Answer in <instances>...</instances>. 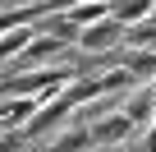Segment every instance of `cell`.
Returning a JSON list of instances; mask_svg holds the SVG:
<instances>
[{"instance_id":"6da1fadb","label":"cell","mask_w":156,"mask_h":152,"mask_svg":"<svg viewBox=\"0 0 156 152\" xmlns=\"http://www.w3.org/2000/svg\"><path fill=\"white\" fill-rule=\"evenodd\" d=\"M115 46H124V28L115 23V19H106V23H92V28H83V37H78V51L83 55H110Z\"/></svg>"},{"instance_id":"7a4b0ae2","label":"cell","mask_w":156,"mask_h":152,"mask_svg":"<svg viewBox=\"0 0 156 152\" xmlns=\"http://www.w3.org/2000/svg\"><path fill=\"white\" fill-rule=\"evenodd\" d=\"M73 111H78V106H73V102H69L64 92H60V97H51V102H46V106H41V111L32 115V120H28V129H23V138H41V134H51V129H60V124H64V120H69Z\"/></svg>"},{"instance_id":"3957f363","label":"cell","mask_w":156,"mask_h":152,"mask_svg":"<svg viewBox=\"0 0 156 152\" xmlns=\"http://www.w3.org/2000/svg\"><path fill=\"white\" fill-rule=\"evenodd\" d=\"M129 134H133V124H129V115H124V111L92 120V147H115V143H129Z\"/></svg>"},{"instance_id":"277c9868","label":"cell","mask_w":156,"mask_h":152,"mask_svg":"<svg viewBox=\"0 0 156 152\" xmlns=\"http://www.w3.org/2000/svg\"><path fill=\"white\" fill-rule=\"evenodd\" d=\"M51 14V5H5L0 9V37H9L19 28H32V19Z\"/></svg>"},{"instance_id":"5b68a950","label":"cell","mask_w":156,"mask_h":152,"mask_svg":"<svg viewBox=\"0 0 156 152\" xmlns=\"http://www.w3.org/2000/svg\"><path fill=\"white\" fill-rule=\"evenodd\" d=\"M110 14H115V5H106V0H87V5H69V9H64V19H69L78 32L92 28V23H106Z\"/></svg>"},{"instance_id":"8992f818","label":"cell","mask_w":156,"mask_h":152,"mask_svg":"<svg viewBox=\"0 0 156 152\" xmlns=\"http://www.w3.org/2000/svg\"><path fill=\"white\" fill-rule=\"evenodd\" d=\"M151 111H156V88H133V97L124 102L129 124H133V129H138V124H147V129H151Z\"/></svg>"},{"instance_id":"52a82bcc","label":"cell","mask_w":156,"mask_h":152,"mask_svg":"<svg viewBox=\"0 0 156 152\" xmlns=\"http://www.w3.org/2000/svg\"><path fill=\"white\" fill-rule=\"evenodd\" d=\"M151 14H156V5H151V0H129V5H115V14H110V19H115V23H119V28L129 32V28L147 23Z\"/></svg>"},{"instance_id":"ba28073f","label":"cell","mask_w":156,"mask_h":152,"mask_svg":"<svg viewBox=\"0 0 156 152\" xmlns=\"http://www.w3.org/2000/svg\"><path fill=\"white\" fill-rule=\"evenodd\" d=\"M83 147H92V124H73V129L60 134L46 152H83Z\"/></svg>"},{"instance_id":"9c48e42d","label":"cell","mask_w":156,"mask_h":152,"mask_svg":"<svg viewBox=\"0 0 156 152\" xmlns=\"http://www.w3.org/2000/svg\"><path fill=\"white\" fill-rule=\"evenodd\" d=\"M64 51H69L64 42H55V37H41V32H37V42H32V46L19 55V65H41L46 55H64Z\"/></svg>"},{"instance_id":"30bf717a","label":"cell","mask_w":156,"mask_h":152,"mask_svg":"<svg viewBox=\"0 0 156 152\" xmlns=\"http://www.w3.org/2000/svg\"><path fill=\"white\" fill-rule=\"evenodd\" d=\"M32 42H37V28H19V32H9V37H0V65H5L9 55H23Z\"/></svg>"},{"instance_id":"8fae6325","label":"cell","mask_w":156,"mask_h":152,"mask_svg":"<svg viewBox=\"0 0 156 152\" xmlns=\"http://www.w3.org/2000/svg\"><path fill=\"white\" fill-rule=\"evenodd\" d=\"M41 37H55V42H64V46H69V42H78V37H83V32H78V28L64 19V9H60V14H51V19H46Z\"/></svg>"},{"instance_id":"7c38bea8","label":"cell","mask_w":156,"mask_h":152,"mask_svg":"<svg viewBox=\"0 0 156 152\" xmlns=\"http://www.w3.org/2000/svg\"><path fill=\"white\" fill-rule=\"evenodd\" d=\"M23 147V129L14 134V129H5V134H0V152H19Z\"/></svg>"},{"instance_id":"4fadbf2b","label":"cell","mask_w":156,"mask_h":152,"mask_svg":"<svg viewBox=\"0 0 156 152\" xmlns=\"http://www.w3.org/2000/svg\"><path fill=\"white\" fill-rule=\"evenodd\" d=\"M138 152H156V124L142 134V143H138Z\"/></svg>"},{"instance_id":"5bb4252c","label":"cell","mask_w":156,"mask_h":152,"mask_svg":"<svg viewBox=\"0 0 156 152\" xmlns=\"http://www.w3.org/2000/svg\"><path fill=\"white\" fill-rule=\"evenodd\" d=\"M151 88H156V83H151ZM151 124H156V111H151Z\"/></svg>"},{"instance_id":"9a60e30c","label":"cell","mask_w":156,"mask_h":152,"mask_svg":"<svg viewBox=\"0 0 156 152\" xmlns=\"http://www.w3.org/2000/svg\"><path fill=\"white\" fill-rule=\"evenodd\" d=\"M41 152H46V147H41Z\"/></svg>"}]
</instances>
